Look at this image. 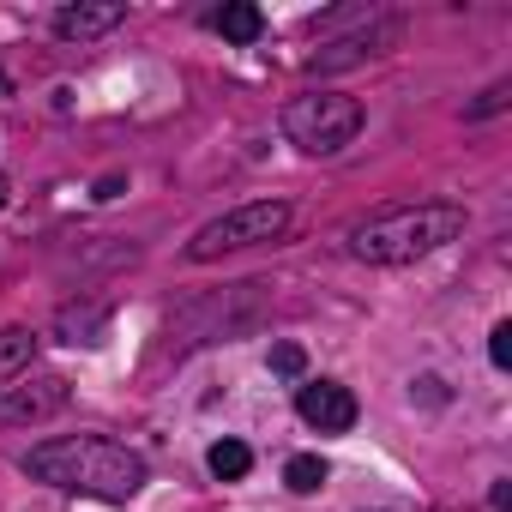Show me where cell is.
Here are the masks:
<instances>
[{
  "label": "cell",
  "mask_w": 512,
  "mask_h": 512,
  "mask_svg": "<svg viewBox=\"0 0 512 512\" xmlns=\"http://www.w3.org/2000/svg\"><path fill=\"white\" fill-rule=\"evenodd\" d=\"M25 470L49 488H67V494H97V500H133L151 470L139 452L103 440V434H67V440H43L25 452Z\"/></svg>",
  "instance_id": "obj_1"
},
{
  "label": "cell",
  "mask_w": 512,
  "mask_h": 512,
  "mask_svg": "<svg viewBox=\"0 0 512 512\" xmlns=\"http://www.w3.org/2000/svg\"><path fill=\"white\" fill-rule=\"evenodd\" d=\"M464 235V205H446V199H422V205H392V211H374L350 229V253L368 266H410L422 253L446 247Z\"/></svg>",
  "instance_id": "obj_2"
},
{
  "label": "cell",
  "mask_w": 512,
  "mask_h": 512,
  "mask_svg": "<svg viewBox=\"0 0 512 512\" xmlns=\"http://www.w3.org/2000/svg\"><path fill=\"white\" fill-rule=\"evenodd\" d=\"M284 133L290 145H302L308 157H332L362 133V103L344 91H308L284 103Z\"/></svg>",
  "instance_id": "obj_3"
},
{
  "label": "cell",
  "mask_w": 512,
  "mask_h": 512,
  "mask_svg": "<svg viewBox=\"0 0 512 512\" xmlns=\"http://www.w3.org/2000/svg\"><path fill=\"white\" fill-rule=\"evenodd\" d=\"M290 205L284 199H253V205H235L223 217H211L193 241H187V260H223V253H241V247H266V241H284L290 229Z\"/></svg>",
  "instance_id": "obj_4"
},
{
  "label": "cell",
  "mask_w": 512,
  "mask_h": 512,
  "mask_svg": "<svg viewBox=\"0 0 512 512\" xmlns=\"http://www.w3.org/2000/svg\"><path fill=\"white\" fill-rule=\"evenodd\" d=\"M260 314H266V284H229L223 296H205V302H193L187 314H175V320H169V338H175V344L229 338V332L253 326Z\"/></svg>",
  "instance_id": "obj_5"
},
{
  "label": "cell",
  "mask_w": 512,
  "mask_h": 512,
  "mask_svg": "<svg viewBox=\"0 0 512 512\" xmlns=\"http://www.w3.org/2000/svg\"><path fill=\"white\" fill-rule=\"evenodd\" d=\"M73 386L61 374H37V380H13V386H0V422H49L55 410H67Z\"/></svg>",
  "instance_id": "obj_6"
},
{
  "label": "cell",
  "mask_w": 512,
  "mask_h": 512,
  "mask_svg": "<svg viewBox=\"0 0 512 512\" xmlns=\"http://www.w3.org/2000/svg\"><path fill=\"white\" fill-rule=\"evenodd\" d=\"M296 416L320 434H350L356 428V392L338 386V380H308L296 392Z\"/></svg>",
  "instance_id": "obj_7"
},
{
  "label": "cell",
  "mask_w": 512,
  "mask_h": 512,
  "mask_svg": "<svg viewBox=\"0 0 512 512\" xmlns=\"http://www.w3.org/2000/svg\"><path fill=\"white\" fill-rule=\"evenodd\" d=\"M398 31H404L398 19H380V13H374V19H368L362 31H350V37L326 43V49L314 55V67H320V73H332V67H356V61H368V55L392 49V43H398Z\"/></svg>",
  "instance_id": "obj_8"
},
{
  "label": "cell",
  "mask_w": 512,
  "mask_h": 512,
  "mask_svg": "<svg viewBox=\"0 0 512 512\" xmlns=\"http://www.w3.org/2000/svg\"><path fill=\"white\" fill-rule=\"evenodd\" d=\"M127 25V7L121 0H97V7H61L55 13V37H67V43H91V37H109V31H121Z\"/></svg>",
  "instance_id": "obj_9"
},
{
  "label": "cell",
  "mask_w": 512,
  "mask_h": 512,
  "mask_svg": "<svg viewBox=\"0 0 512 512\" xmlns=\"http://www.w3.org/2000/svg\"><path fill=\"white\" fill-rule=\"evenodd\" d=\"M31 362H37V332L31 326H7V332H0V386L25 380Z\"/></svg>",
  "instance_id": "obj_10"
},
{
  "label": "cell",
  "mask_w": 512,
  "mask_h": 512,
  "mask_svg": "<svg viewBox=\"0 0 512 512\" xmlns=\"http://www.w3.org/2000/svg\"><path fill=\"white\" fill-rule=\"evenodd\" d=\"M211 25H217L229 43H260V31H266V13L253 7V0H235V7H223Z\"/></svg>",
  "instance_id": "obj_11"
},
{
  "label": "cell",
  "mask_w": 512,
  "mask_h": 512,
  "mask_svg": "<svg viewBox=\"0 0 512 512\" xmlns=\"http://www.w3.org/2000/svg\"><path fill=\"white\" fill-rule=\"evenodd\" d=\"M205 464H211V476H217V482H241V476L253 470V452H247L241 440H217V446L205 452Z\"/></svg>",
  "instance_id": "obj_12"
},
{
  "label": "cell",
  "mask_w": 512,
  "mask_h": 512,
  "mask_svg": "<svg viewBox=\"0 0 512 512\" xmlns=\"http://www.w3.org/2000/svg\"><path fill=\"white\" fill-rule=\"evenodd\" d=\"M284 482H290L296 494H314V488H326V458H314V452L290 458V464H284Z\"/></svg>",
  "instance_id": "obj_13"
},
{
  "label": "cell",
  "mask_w": 512,
  "mask_h": 512,
  "mask_svg": "<svg viewBox=\"0 0 512 512\" xmlns=\"http://www.w3.org/2000/svg\"><path fill=\"white\" fill-rule=\"evenodd\" d=\"M488 362H494V368H512V320H500V326L488 332Z\"/></svg>",
  "instance_id": "obj_14"
},
{
  "label": "cell",
  "mask_w": 512,
  "mask_h": 512,
  "mask_svg": "<svg viewBox=\"0 0 512 512\" xmlns=\"http://www.w3.org/2000/svg\"><path fill=\"white\" fill-rule=\"evenodd\" d=\"M272 368H278L284 380H296V374L308 368V356H302V344H278V350H272Z\"/></svg>",
  "instance_id": "obj_15"
},
{
  "label": "cell",
  "mask_w": 512,
  "mask_h": 512,
  "mask_svg": "<svg viewBox=\"0 0 512 512\" xmlns=\"http://www.w3.org/2000/svg\"><path fill=\"white\" fill-rule=\"evenodd\" d=\"M494 109H506V85L482 91V103H470V121H482V115H494Z\"/></svg>",
  "instance_id": "obj_16"
},
{
  "label": "cell",
  "mask_w": 512,
  "mask_h": 512,
  "mask_svg": "<svg viewBox=\"0 0 512 512\" xmlns=\"http://www.w3.org/2000/svg\"><path fill=\"white\" fill-rule=\"evenodd\" d=\"M7 193H13V187H7V175H0V211H7Z\"/></svg>",
  "instance_id": "obj_17"
}]
</instances>
